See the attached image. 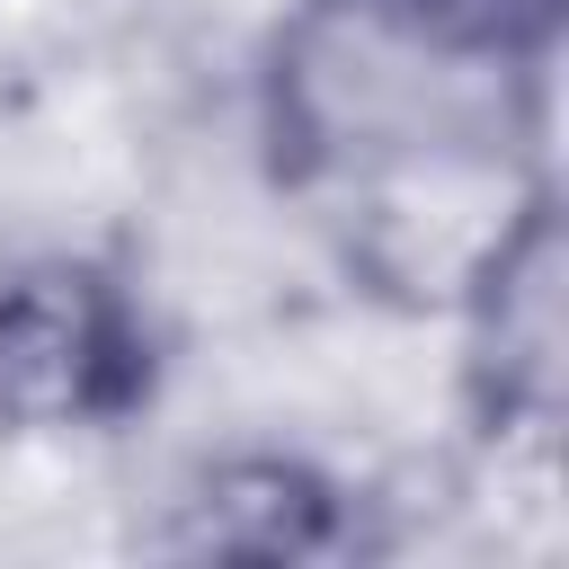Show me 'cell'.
I'll list each match as a JSON object with an SVG mask.
<instances>
[{
	"label": "cell",
	"mask_w": 569,
	"mask_h": 569,
	"mask_svg": "<svg viewBox=\"0 0 569 569\" xmlns=\"http://www.w3.org/2000/svg\"><path fill=\"white\" fill-rule=\"evenodd\" d=\"M142 391V320L98 267H27L0 284V418L80 427Z\"/></svg>",
	"instance_id": "1"
}]
</instances>
